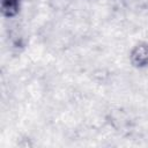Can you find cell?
<instances>
[{
    "label": "cell",
    "mask_w": 148,
    "mask_h": 148,
    "mask_svg": "<svg viewBox=\"0 0 148 148\" xmlns=\"http://www.w3.org/2000/svg\"><path fill=\"white\" fill-rule=\"evenodd\" d=\"M1 6L3 12H7L8 15H13L16 9V0H1Z\"/></svg>",
    "instance_id": "1"
}]
</instances>
